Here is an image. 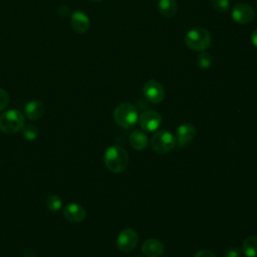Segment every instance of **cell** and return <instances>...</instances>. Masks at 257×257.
Instances as JSON below:
<instances>
[{"label": "cell", "mask_w": 257, "mask_h": 257, "mask_svg": "<svg viewBox=\"0 0 257 257\" xmlns=\"http://www.w3.org/2000/svg\"><path fill=\"white\" fill-rule=\"evenodd\" d=\"M105 167L111 173H121L124 171L128 164V157L126 151L119 146H111L106 149L103 155Z\"/></svg>", "instance_id": "6da1fadb"}, {"label": "cell", "mask_w": 257, "mask_h": 257, "mask_svg": "<svg viewBox=\"0 0 257 257\" xmlns=\"http://www.w3.org/2000/svg\"><path fill=\"white\" fill-rule=\"evenodd\" d=\"M184 41L186 46L192 50L205 51L211 45V35L207 29L195 27L186 33Z\"/></svg>", "instance_id": "7a4b0ae2"}, {"label": "cell", "mask_w": 257, "mask_h": 257, "mask_svg": "<svg viewBox=\"0 0 257 257\" xmlns=\"http://www.w3.org/2000/svg\"><path fill=\"white\" fill-rule=\"evenodd\" d=\"M113 119L120 127L131 128L139 119L138 110L130 102L119 103L113 110Z\"/></svg>", "instance_id": "3957f363"}, {"label": "cell", "mask_w": 257, "mask_h": 257, "mask_svg": "<svg viewBox=\"0 0 257 257\" xmlns=\"http://www.w3.org/2000/svg\"><path fill=\"white\" fill-rule=\"evenodd\" d=\"M24 126V116L17 109H9L0 115V131L4 134H15Z\"/></svg>", "instance_id": "277c9868"}, {"label": "cell", "mask_w": 257, "mask_h": 257, "mask_svg": "<svg viewBox=\"0 0 257 257\" xmlns=\"http://www.w3.org/2000/svg\"><path fill=\"white\" fill-rule=\"evenodd\" d=\"M176 145V138L169 131H159L151 139L153 151L159 155H165L171 152Z\"/></svg>", "instance_id": "5b68a950"}, {"label": "cell", "mask_w": 257, "mask_h": 257, "mask_svg": "<svg viewBox=\"0 0 257 257\" xmlns=\"http://www.w3.org/2000/svg\"><path fill=\"white\" fill-rule=\"evenodd\" d=\"M138 242L139 235L137 231L132 228H125L118 234L116 239V246L121 252L128 253L135 249Z\"/></svg>", "instance_id": "8992f818"}, {"label": "cell", "mask_w": 257, "mask_h": 257, "mask_svg": "<svg viewBox=\"0 0 257 257\" xmlns=\"http://www.w3.org/2000/svg\"><path fill=\"white\" fill-rule=\"evenodd\" d=\"M143 93L146 99L152 103H159L165 98L164 86L155 79H150L145 83Z\"/></svg>", "instance_id": "52a82bcc"}, {"label": "cell", "mask_w": 257, "mask_h": 257, "mask_svg": "<svg viewBox=\"0 0 257 257\" xmlns=\"http://www.w3.org/2000/svg\"><path fill=\"white\" fill-rule=\"evenodd\" d=\"M231 16L239 24H248L254 19L255 11L246 3H238L232 8Z\"/></svg>", "instance_id": "ba28073f"}, {"label": "cell", "mask_w": 257, "mask_h": 257, "mask_svg": "<svg viewBox=\"0 0 257 257\" xmlns=\"http://www.w3.org/2000/svg\"><path fill=\"white\" fill-rule=\"evenodd\" d=\"M139 123L146 132H154L160 127L162 116L155 110H146L139 116Z\"/></svg>", "instance_id": "9c48e42d"}, {"label": "cell", "mask_w": 257, "mask_h": 257, "mask_svg": "<svg viewBox=\"0 0 257 257\" xmlns=\"http://www.w3.org/2000/svg\"><path fill=\"white\" fill-rule=\"evenodd\" d=\"M196 135V127L191 123L181 124L176 132V144L180 148L187 147Z\"/></svg>", "instance_id": "30bf717a"}, {"label": "cell", "mask_w": 257, "mask_h": 257, "mask_svg": "<svg viewBox=\"0 0 257 257\" xmlns=\"http://www.w3.org/2000/svg\"><path fill=\"white\" fill-rule=\"evenodd\" d=\"M63 216L67 221L78 223L85 218V210L80 204L70 203L64 207Z\"/></svg>", "instance_id": "8fae6325"}, {"label": "cell", "mask_w": 257, "mask_h": 257, "mask_svg": "<svg viewBox=\"0 0 257 257\" xmlns=\"http://www.w3.org/2000/svg\"><path fill=\"white\" fill-rule=\"evenodd\" d=\"M142 251L148 257H160L163 255L165 247L160 240L156 238H150L143 243Z\"/></svg>", "instance_id": "7c38bea8"}, {"label": "cell", "mask_w": 257, "mask_h": 257, "mask_svg": "<svg viewBox=\"0 0 257 257\" xmlns=\"http://www.w3.org/2000/svg\"><path fill=\"white\" fill-rule=\"evenodd\" d=\"M72 29L77 33H85L90 26V21L87 15L81 11H75L70 18Z\"/></svg>", "instance_id": "4fadbf2b"}, {"label": "cell", "mask_w": 257, "mask_h": 257, "mask_svg": "<svg viewBox=\"0 0 257 257\" xmlns=\"http://www.w3.org/2000/svg\"><path fill=\"white\" fill-rule=\"evenodd\" d=\"M25 115L31 120H37L44 114V105L41 101L31 100L25 105Z\"/></svg>", "instance_id": "5bb4252c"}, {"label": "cell", "mask_w": 257, "mask_h": 257, "mask_svg": "<svg viewBox=\"0 0 257 257\" xmlns=\"http://www.w3.org/2000/svg\"><path fill=\"white\" fill-rule=\"evenodd\" d=\"M130 144L137 151H143L147 148L149 144V139L147 134L142 131L135 130L130 134Z\"/></svg>", "instance_id": "9a60e30c"}, {"label": "cell", "mask_w": 257, "mask_h": 257, "mask_svg": "<svg viewBox=\"0 0 257 257\" xmlns=\"http://www.w3.org/2000/svg\"><path fill=\"white\" fill-rule=\"evenodd\" d=\"M178 9L176 0H159L158 10L160 14L165 18H171L175 16Z\"/></svg>", "instance_id": "2e32d148"}, {"label": "cell", "mask_w": 257, "mask_h": 257, "mask_svg": "<svg viewBox=\"0 0 257 257\" xmlns=\"http://www.w3.org/2000/svg\"><path fill=\"white\" fill-rule=\"evenodd\" d=\"M242 252L247 257H257V236H250L243 241Z\"/></svg>", "instance_id": "e0dca14e"}, {"label": "cell", "mask_w": 257, "mask_h": 257, "mask_svg": "<svg viewBox=\"0 0 257 257\" xmlns=\"http://www.w3.org/2000/svg\"><path fill=\"white\" fill-rule=\"evenodd\" d=\"M46 208L51 212H56L62 207V200L57 195H50L45 200Z\"/></svg>", "instance_id": "ac0fdd59"}, {"label": "cell", "mask_w": 257, "mask_h": 257, "mask_svg": "<svg viewBox=\"0 0 257 257\" xmlns=\"http://www.w3.org/2000/svg\"><path fill=\"white\" fill-rule=\"evenodd\" d=\"M22 135L27 141L32 142L38 137V128L33 124L24 125L22 127Z\"/></svg>", "instance_id": "d6986e66"}, {"label": "cell", "mask_w": 257, "mask_h": 257, "mask_svg": "<svg viewBox=\"0 0 257 257\" xmlns=\"http://www.w3.org/2000/svg\"><path fill=\"white\" fill-rule=\"evenodd\" d=\"M197 64L201 68H209L212 64V56L206 51H201L197 56Z\"/></svg>", "instance_id": "ffe728a7"}, {"label": "cell", "mask_w": 257, "mask_h": 257, "mask_svg": "<svg viewBox=\"0 0 257 257\" xmlns=\"http://www.w3.org/2000/svg\"><path fill=\"white\" fill-rule=\"evenodd\" d=\"M211 5L218 12H226L230 7L229 0H211Z\"/></svg>", "instance_id": "44dd1931"}, {"label": "cell", "mask_w": 257, "mask_h": 257, "mask_svg": "<svg viewBox=\"0 0 257 257\" xmlns=\"http://www.w3.org/2000/svg\"><path fill=\"white\" fill-rule=\"evenodd\" d=\"M9 103V94L6 90L0 88V110H3Z\"/></svg>", "instance_id": "7402d4cb"}, {"label": "cell", "mask_w": 257, "mask_h": 257, "mask_svg": "<svg viewBox=\"0 0 257 257\" xmlns=\"http://www.w3.org/2000/svg\"><path fill=\"white\" fill-rule=\"evenodd\" d=\"M240 250L237 247H229L225 250L224 256L225 257H239L240 256Z\"/></svg>", "instance_id": "603a6c76"}, {"label": "cell", "mask_w": 257, "mask_h": 257, "mask_svg": "<svg viewBox=\"0 0 257 257\" xmlns=\"http://www.w3.org/2000/svg\"><path fill=\"white\" fill-rule=\"evenodd\" d=\"M195 257H216L215 254L209 250H201L196 253Z\"/></svg>", "instance_id": "cb8c5ba5"}, {"label": "cell", "mask_w": 257, "mask_h": 257, "mask_svg": "<svg viewBox=\"0 0 257 257\" xmlns=\"http://www.w3.org/2000/svg\"><path fill=\"white\" fill-rule=\"evenodd\" d=\"M251 42L257 48V28L251 34Z\"/></svg>", "instance_id": "d4e9b609"}, {"label": "cell", "mask_w": 257, "mask_h": 257, "mask_svg": "<svg viewBox=\"0 0 257 257\" xmlns=\"http://www.w3.org/2000/svg\"><path fill=\"white\" fill-rule=\"evenodd\" d=\"M92 2H101V1H103V0H91Z\"/></svg>", "instance_id": "484cf974"}, {"label": "cell", "mask_w": 257, "mask_h": 257, "mask_svg": "<svg viewBox=\"0 0 257 257\" xmlns=\"http://www.w3.org/2000/svg\"><path fill=\"white\" fill-rule=\"evenodd\" d=\"M135 257H137V256H135Z\"/></svg>", "instance_id": "4316f807"}]
</instances>
